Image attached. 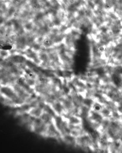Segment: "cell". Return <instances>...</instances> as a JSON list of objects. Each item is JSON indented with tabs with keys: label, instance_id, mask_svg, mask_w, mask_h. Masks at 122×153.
Returning a JSON list of instances; mask_svg holds the SVG:
<instances>
[{
	"label": "cell",
	"instance_id": "6da1fadb",
	"mask_svg": "<svg viewBox=\"0 0 122 153\" xmlns=\"http://www.w3.org/2000/svg\"><path fill=\"white\" fill-rule=\"evenodd\" d=\"M48 125L44 123L40 118H34L31 127L33 131L45 136Z\"/></svg>",
	"mask_w": 122,
	"mask_h": 153
},
{
	"label": "cell",
	"instance_id": "7a4b0ae2",
	"mask_svg": "<svg viewBox=\"0 0 122 153\" xmlns=\"http://www.w3.org/2000/svg\"><path fill=\"white\" fill-rule=\"evenodd\" d=\"M44 111V108L38 105L30 107L26 113L32 118H40Z\"/></svg>",
	"mask_w": 122,
	"mask_h": 153
}]
</instances>
